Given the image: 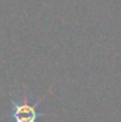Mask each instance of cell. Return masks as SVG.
<instances>
[{"label":"cell","instance_id":"1","mask_svg":"<svg viewBox=\"0 0 121 122\" xmlns=\"http://www.w3.org/2000/svg\"><path fill=\"white\" fill-rule=\"evenodd\" d=\"M44 97L31 103L27 98V95H24L23 101H16L11 97V106H12V122H37L39 117H45L47 114L39 113L37 110L40 102Z\"/></svg>","mask_w":121,"mask_h":122}]
</instances>
